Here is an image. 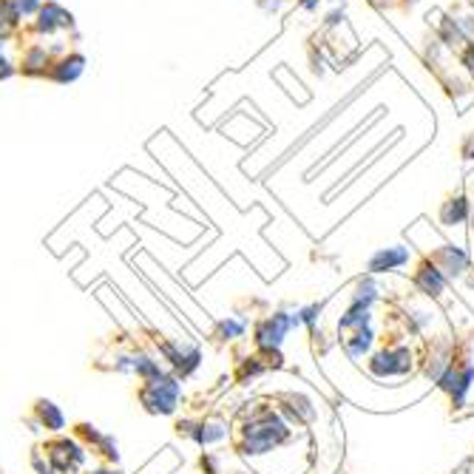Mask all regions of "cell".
<instances>
[{"label":"cell","instance_id":"e0dca14e","mask_svg":"<svg viewBox=\"0 0 474 474\" xmlns=\"http://www.w3.org/2000/svg\"><path fill=\"white\" fill-rule=\"evenodd\" d=\"M369 321H372V307H364V304H349V310L341 315V321H338V333H355V330H361V327H369Z\"/></svg>","mask_w":474,"mask_h":474},{"label":"cell","instance_id":"ba28073f","mask_svg":"<svg viewBox=\"0 0 474 474\" xmlns=\"http://www.w3.org/2000/svg\"><path fill=\"white\" fill-rule=\"evenodd\" d=\"M429 261L434 264V267L446 276V279H460V276H466V270H468V256H466V250H460V247H455V245H449V242H443L432 256H429Z\"/></svg>","mask_w":474,"mask_h":474},{"label":"cell","instance_id":"5b68a950","mask_svg":"<svg viewBox=\"0 0 474 474\" xmlns=\"http://www.w3.org/2000/svg\"><path fill=\"white\" fill-rule=\"evenodd\" d=\"M412 367H414V355H412V349H409V346H403V344L383 346L380 352H375V355H372L369 364H367L369 375H372V378H378V380H387V378H403V375H409V372H412Z\"/></svg>","mask_w":474,"mask_h":474},{"label":"cell","instance_id":"52a82bcc","mask_svg":"<svg viewBox=\"0 0 474 474\" xmlns=\"http://www.w3.org/2000/svg\"><path fill=\"white\" fill-rule=\"evenodd\" d=\"M412 284H414V290H418V292H423L426 299L437 301V299H443V292H446L449 279L443 276L429 258H423L418 264V270H414V276H412Z\"/></svg>","mask_w":474,"mask_h":474},{"label":"cell","instance_id":"f546056e","mask_svg":"<svg viewBox=\"0 0 474 474\" xmlns=\"http://www.w3.org/2000/svg\"><path fill=\"white\" fill-rule=\"evenodd\" d=\"M409 3H414V0H409Z\"/></svg>","mask_w":474,"mask_h":474},{"label":"cell","instance_id":"603a6c76","mask_svg":"<svg viewBox=\"0 0 474 474\" xmlns=\"http://www.w3.org/2000/svg\"><path fill=\"white\" fill-rule=\"evenodd\" d=\"M85 474H123V471H120V468H114V466H100V468L85 471Z\"/></svg>","mask_w":474,"mask_h":474},{"label":"cell","instance_id":"83f0119b","mask_svg":"<svg viewBox=\"0 0 474 474\" xmlns=\"http://www.w3.org/2000/svg\"><path fill=\"white\" fill-rule=\"evenodd\" d=\"M471 227H474V213H471Z\"/></svg>","mask_w":474,"mask_h":474},{"label":"cell","instance_id":"5bb4252c","mask_svg":"<svg viewBox=\"0 0 474 474\" xmlns=\"http://www.w3.org/2000/svg\"><path fill=\"white\" fill-rule=\"evenodd\" d=\"M82 71H85V57H82V54H66L63 60L51 63L49 77H51L54 82H74Z\"/></svg>","mask_w":474,"mask_h":474},{"label":"cell","instance_id":"8992f818","mask_svg":"<svg viewBox=\"0 0 474 474\" xmlns=\"http://www.w3.org/2000/svg\"><path fill=\"white\" fill-rule=\"evenodd\" d=\"M290 327H299V324H295V315H290V313H273L267 318H261L253 330L256 349H281Z\"/></svg>","mask_w":474,"mask_h":474},{"label":"cell","instance_id":"ffe728a7","mask_svg":"<svg viewBox=\"0 0 474 474\" xmlns=\"http://www.w3.org/2000/svg\"><path fill=\"white\" fill-rule=\"evenodd\" d=\"M15 3V9H17V15H37L40 12V0H12Z\"/></svg>","mask_w":474,"mask_h":474},{"label":"cell","instance_id":"7402d4cb","mask_svg":"<svg viewBox=\"0 0 474 474\" xmlns=\"http://www.w3.org/2000/svg\"><path fill=\"white\" fill-rule=\"evenodd\" d=\"M15 74V66L9 63V60H3V57H0V80H6V77H12Z\"/></svg>","mask_w":474,"mask_h":474},{"label":"cell","instance_id":"8fae6325","mask_svg":"<svg viewBox=\"0 0 474 474\" xmlns=\"http://www.w3.org/2000/svg\"><path fill=\"white\" fill-rule=\"evenodd\" d=\"M409 258H412V250L409 247H380L369 261H367V270H369V276H375V273H387V270H398V267H403V264H409Z\"/></svg>","mask_w":474,"mask_h":474},{"label":"cell","instance_id":"44dd1931","mask_svg":"<svg viewBox=\"0 0 474 474\" xmlns=\"http://www.w3.org/2000/svg\"><path fill=\"white\" fill-rule=\"evenodd\" d=\"M32 466H35V471H37V474H54V471H51V466H49V460L40 455V449H37V446H35V452H32Z\"/></svg>","mask_w":474,"mask_h":474},{"label":"cell","instance_id":"d6986e66","mask_svg":"<svg viewBox=\"0 0 474 474\" xmlns=\"http://www.w3.org/2000/svg\"><path fill=\"white\" fill-rule=\"evenodd\" d=\"M216 327H219V333H213V338H222V341H233V338H239L245 333V324L242 321H233V318L219 321Z\"/></svg>","mask_w":474,"mask_h":474},{"label":"cell","instance_id":"484cf974","mask_svg":"<svg viewBox=\"0 0 474 474\" xmlns=\"http://www.w3.org/2000/svg\"><path fill=\"white\" fill-rule=\"evenodd\" d=\"M222 474H256V471H247V468H236V471H222Z\"/></svg>","mask_w":474,"mask_h":474},{"label":"cell","instance_id":"277c9868","mask_svg":"<svg viewBox=\"0 0 474 474\" xmlns=\"http://www.w3.org/2000/svg\"><path fill=\"white\" fill-rule=\"evenodd\" d=\"M40 455L49 460L54 474H77L85 463V449L74 437H63V434H51L49 440L40 443Z\"/></svg>","mask_w":474,"mask_h":474},{"label":"cell","instance_id":"6da1fadb","mask_svg":"<svg viewBox=\"0 0 474 474\" xmlns=\"http://www.w3.org/2000/svg\"><path fill=\"white\" fill-rule=\"evenodd\" d=\"M230 437H233V452H239L242 457H261L290 443L292 426L279 409L253 403L242 412L236 429H230Z\"/></svg>","mask_w":474,"mask_h":474},{"label":"cell","instance_id":"7a4b0ae2","mask_svg":"<svg viewBox=\"0 0 474 474\" xmlns=\"http://www.w3.org/2000/svg\"><path fill=\"white\" fill-rule=\"evenodd\" d=\"M137 403L148 412V414H157V418H168L179 409L182 401V383L176 375L162 372L157 378H148L137 383Z\"/></svg>","mask_w":474,"mask_h":474},{"label":"cell","instance_id":"3957f363","mask_svg":"<svg viewBox=\"0 0 474 474\" xmlns=\"http://www.w3.org/2000/svg\"><path fill=\"white\" fill-rule=\"evenodd\" d=\"M154 346H157V352L162 355V358L168 361V367H170V375H176V378H191L196 369H199V364H202V352H199V346L196 344H191V341H185V338H176V335H157L154 338Z\"/></svg>","mask_w":474,"mask_h":474},{"label":"cell","instance_id":"4fadbf2b","mask_svg":"<svg viewBox=\"0 0 474 474\" xmlns=\"http://www.w3.org/2000/svg\"><path fill=\"white\" fill-rule=\"evenodd\" d=\"M372 344H375L372 327H361V330H355V333H349L344 338V352H346L349 361H361L372 352Z\"/></svg>","mask_w":474,"mask_h":474},{"label":"cell","instance_id":"30bf717a","mask_svg":"<svg viewBox=\"0 0 474 474\" xmlns=\"http://www.w3.org/2000/svg\"><path fill=\"white\" fill-rule=\"evenodd\" d=\"M32 421L51 434H60L66 429V414L60 412V406L54 401H46V398H37L32 403Z\"/></svg>","mask_w":474,"mask_h":474},{"label":"cell","instance_id":"7c38bea8","mask_svg":"<svg viewBox=\"0 0 474 474\" xmlns=\"http://www.w3.org/2000/svg\"><path fill=\"white\" fill-rule=\"evenodd\" d=\"M71 23H74L71 12H66L60 3H46L37 12V32H43V35H51L57 28H69Z\"/></svg>","mask_w":474,"mask_h":474},{"label":"cell","instance_id":"d4e9b609","mask_svg":"<svg viewBox=\"0 0 474 474\" xmlns=\"http://www.w3.org/2000/svg\"><path fill=\"white\" fill-rule=\"evenodd\" d=\"M338 20H344V12H341V15H338V12H333V15L327 17V23H330V26H335Z\"/></svg>","mask_w":474,"mask_h":474},{"label":"cell","instance_id":"4316f807","mask_svg":"<svg viewBox=\"0 0 474 474\" xmlns=\"http://www.w3.org/2000/svg\"><path fill=\"white\" fill-rule=\"evenodd\" d=\"M369 3H375V6H387V3H392V0H369Z\"/></svg>","mask_w":474,"mask_h":474},{"label":"cell","instance_id":"f1b7e54d","mask_svg":"<svg viewBox=\"0 0 474 474\" xmlns=\"http://www.w3.org/2000/svg\"><path fill=\"white\" fill-rule=\"evenodd\" d=\"M0 49H3V40H0Z\"/></svg>","mask_w":474,"mask_h":474},{"label":"cell","instance_id":"ac0fdd59","mask_svg":"<svg viewBox=\"0 0 474 474\" xmlns=\"http://www.w3.org/2000/svg\"><path fill=\"white\" fill-rule=\"evenodd\" d=\"M378 299H380V287L375 284V279L372 276L358 279V284H355V292H352V301L355 304H364V307H372Z\"/></svg>","mask_w":474,"mask_h":474},{"label":"cell","instance_id":"2e32d148","mask_svg":"<svg viewBox=\"0 0 474 474\" xmlns=\"http://www.w3.org/2000/svg\"><path fill=\"white\" fill-rule=\"evenodd\" d=\"M49 69H51L49 51L40 49V46H32L23 54V60H20V71L28 74V77H43V74H49Z\"/></svg>","mask_w":474,"mask_h":474},{"label":"cell","instance_id":"9a60e30c","mask_svg":"<svg viewBox=\"0 0 474 474\" xmlns=\"http://www.w3.org/2000/svg\"><path fill=\"white\" fill-rule=\"evenodd\" d=\"M468 216H471V211H468V199L466 196H452L440 207V225H446V227L463 225Z\"/></svg>","mask_w":474,"mask_h":474},{"label":"cell","instance_id":"9c48e42d","mask_svg":"<svg viewBox=\"0 0 474 474\" xmlns=\"http://www.w3.org/2000/svg\"><path fill=\"white\" fill-rule=\"evenodd\" d=\"M276 403H279V412L290 421V426H307L315 421V406L304 395L287 392V395H279Z\"/></svg>","mask_w":474,"mask_h":474},{"label":"cell","instance_id":"cb8c5ba5","mask_svg":"<svg viewBox=\"0 0 474 474\" xmlns=\"http://www.w3.org/2000/svg\"><path fill=\"white\" fill-rule=\"evenodd\" d=\"M299 3H301L304 9H310V12H313V9H318V0H299Z\"/></svg>","mask_w":474,"mask_h":474}]
</instances>
